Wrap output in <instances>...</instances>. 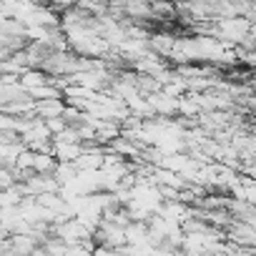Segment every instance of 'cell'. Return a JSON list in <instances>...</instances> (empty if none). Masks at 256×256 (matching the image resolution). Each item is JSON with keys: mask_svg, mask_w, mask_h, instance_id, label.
Instances as JSON below:
<instances>
[{"mask_svg": "<svg viewBox=\"0 0 256 256\" xmlns=\"http://www.w3.org/2000/svg\"><path fill=\"white\" fill-rule=\"evenodd\" d=\"M80 154H83V144L53 141V156H56V161H76Z\"/></svg>", "mask_w": 256, "mask_h": 256, "instance_id": "cell-4", "label": "cell"}, {"mask_svg": "<svg viewBox=\"0 0 256 256\" xmlns=\"http://www.w3.org/2000/svg\"><path fill=\"white\" fill-rule=\"evenodd\" d=\"M18 83H20L26 90H30V88H38V86L50 83V76H48L43 68H26V70L18 76Z\"/></svg>", "mask_w": 256, "mask_h": 256, "instance_id": "cell-3", "label": "cell"}, {"mask_svg": "<svg viewBox=\"0 0 256 256\" xmlns=\"http://www.w3.org/2000/svg\"><path fill=\"white\" fill-rule=\"evenodd\" d=\"M248 36L256 40V18H251V26H248Z\"/></svg>", "mask_w": 256, "mask_h": 256, "instance_id": "cell-7", "label": "cell"}, {"mask_svg": "<svg viewBox=\"0 0 256 256\" xmlns=\"http://www.w3.org/2000/svg\"><path fill=\"white\" fill-rule=\"evenodd\" d=\"M174 46H176V36H171V33H151V36H148V48H151L154 53L164 56L166 60H168Z\"/></svg>", "mask_w": 256, "mask_h": 256, "instance_id": "cell-1", "label": "cell"}, {"mask_svg": "<svg viewBox=\"0 0 256 256\" xmlns=\"http://www.w3.org/2000/svg\"><path fill=\"white\" fill-rule=\"evenodd\" d=\"M56 156H53V151H33V171H38V174H53V168H56Z\"/></svg>", "mask_w": 256, "mask_h": 256, "instance_id": "cell-5", "label": "cell"}, {"mask_svg": "<svg viewBox=\"0 0 256 256\" xmlns=\"http://www.w3.org/2000/svg\"><path fill=\"white\" fill-rule=\"evenodd\" d=\"M46 123H48V128H50V134H53V136L60 134L63 128L68 126V120H66L63 116H50V118H46Z\"/></svg>", "mask_w": 256, "mask_h": 256, "instance_id": "cell-6", "label": "cell"}, {"mask_svg": "<svg viewBox=\"0 0 256 256\" xmlns=\"http://www.w3.org/2000/svg\"><path fill=\"white\" fill-rule=\"evenodd\" d=\"M63 110H66V98H63V96L36 100V113H38L40 118H50V116H63Z\"/></svg>", "mask_w": 256, "mask_h": 256, "instance_id": "cell-2", "label": "cell"}]
</instances>
